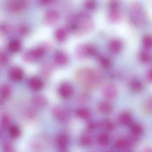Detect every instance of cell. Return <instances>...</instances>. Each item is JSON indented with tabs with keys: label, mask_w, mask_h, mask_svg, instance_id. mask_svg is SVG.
<instances>
[{
	"label": "cell",
	"mask_w": 152,
	"mask_h": 152,
	"mask_svg": "<svg viewBox=\"0 0 152 152\" xmlns=\"http://www.w3.org/2000/svg\"><path fill=\"white\" fill-rule=\"evenodd\" d=\"M2 149L4 152H14L13 145L9 141H6L2 145Z\"/></svg>",
	"instance_id": "cell-41"
},
{
	"label": "cell",
	"mask_w": 152,
	"mask_h": 152,
	"mask_svg": "<svg viewBox=\"0 0 152 152\" xmlns=\"http://www.w3.org/2000/svg\"><path fill=\"white\" fill-rule=\"evenodd\" d=\"M73 92L72 86L68 83H62L58 88V93L63 98H69L72 96Z\"/></svg>",
	"instance_id": "cell-10"
},
{
	"label": "cell",
	"mask_w": 152,
	"mask_h": 152,
	"mask_svg": "<svg viewBox=\"0 0 152 152\" xmlns=\"http://www.w3.org/2000/svg\"><path fill=\"white\" fill-rule=\"evenodd\" d=\"M97 126L98 124L96 123L95 122H91L88 124L87 128L89 131H93L96 129Z\"/></svg>",
	"instance_id": "cell-44"
},
{
	"label": "cell",
	"mask_w": 152,
	"mask_h": 152,
	"mask_svg": "<svg viewBox=\"0 0 152 152\" xmlns=\"http://www.w3.org/2000/svg\"><path fill=\"white\" fill-rule=\"evenodd\" d=\"M31 101L33 105L38 108H45L48 104V101L47 98L40 95L34 96L32 98Z\"/></svg>",
	"instance_id": "cell-11"
},
{
	"label": "cell",
	"mask_w": 152,
	"mask_h": 152,
	"mask_svg": "<svg viewBox=\"0 0 152 152\" xmlns=\"http://www.w3.org/2000/svg\"><path fill=\"white\" fill-rule=\"evenodd\" d=\"M99 64L102 67L104 68H108L111 66L112 62L111 60L107 57L101 56L99 58Z\"/></svg>",
	"instance_id": "cell-33"
},
{
	"label": "cell",
	"mask_w": 152,
	"mask_h": 152,
	"mask_svg": "<svg viewBox=\"0 0 152 152\" xmlns=\"http://www.w3.org/2000/svg\"><path fill=\"white\" fill-rule=\"evenodd\" d=\"M86 50H87V54L88 57H95L97 56L98 54V51L96 47L93 45L87 44L86 45Z\"/></svg>",
	"instance_id": "cell-34"
},
{
	"label": "cell",
	"mask_w": 152,
	"mask_h": 152,
	"mask_svg": "<svg viewBox=\"0 0 152 152\" xmlns=\"http://www.w3.org/2000/svg\"><path fill=\"white\" fill-rule=\"evenodd\" d=\"M130 131L132 136L138 138L143 134L144 129L141 124L135 123L130 125Z\"/></svg>",
	"instance_id": "cell-21"
},
{
	"label": "cell",
	"mask_w": 152,
	"mask_h": 152,
	"mask_svg": "<svg viewBox=\"0 0 152 152\" xmlns=\"http://www.w3.org/2000/svg\"><path fill=\"white\" fill-rule=\"evenodd\" d=\"M99 126L106 132H111L115 128L113 123L109 119H104L101 121L99 124Z\"/></svg>",
	"instance_id": "cell-27"
},
{
	"label": "cell",
	"mask_w": 152,
	"mask_h": 152,
	"mask_svg": "<svg viewBox=\"0 0 152 152\" xmlns=\"http://www.w3.org/2000/svg\"><path fill=\"white\" fill-rule=\"evenodd\" d=\"M28 5V2L25 0H10L7 3V9L13 13H18L24 10Z\"/></svg>",
	"instance_id": "cell-6"
},
{
	"label": "cell",
	"mask_w": 152,
	"mask_h": 152,
	"mask_svg": "<svg viewBox=\"0 0 152 152\" xmlns=\"http://www.w3.org/2000/svg\"><path fill=\"white\" fill-rule=\"evenodd\" d=\"M51 113L54 118L59 121H64L67 119L69 116L68 110L62 105L54 106L52 108Z\"/></svg>",
	"instance_id": "cell-8"
},
{
	"label": "cell",
	"mask_w": 152,
	"mask_h": 152,
	"mask_svg": "<svg viewBox=\"0 0 152 152\" xmlns=\"http://www.w3.org/2000/svg\"><path fill=\"white\" fill-rule=\"evenodd\" d=\"M130 87L132 90L134 92H139L143 89V84L140 80L135 79L131 81Z\"/></svg>",
	"instance_id": "cell-28"
},
{
	"label": "cell",
	"mask_w": 152,
	"mask_h": 152,
	"mask_svg": "<svg viewBox=\"0 0 152 152\" xmlns=\"http://www.w3.org/2000/svg\"><path fill=\"white\" fill-rule=\"evenodd\" d=\"M60 18L59 13L55 10H50L45 13L44 20L48 25H55L57 23Z\"/></svg>",
	"instance_id": "cell-9"
},
{
	"label": "cell",
	"mask_w": 152,
	"mask_h": 152,
	"mask_svg": "<svg viewBox=\"0 0 152 152\" xmlns=\"http://www.w3.org/2000/svg\"><path fill=\"white\" fill-rule=\"evenodd\" d=\"M96 2L94 1H87L84 3V6L88 10H93L96 7Z\"/></svg>",
	"instance_id": "cell-42"
},
{
	"label": "cell",
	"mask_w": 152,
	"mask_h": 152,
	"mask_svg": "<svg viewBox=\"0 0 152 152\" xmlns=\"http://www.w3.org/2000/svg\"><path fill=\"white\" fill-rule=\"evenodd\" d=\"M11 87L8 84H4L1 88V95L3 99H7L10 97L11 94Z\"/></svg>",
	"instance_id": "cell-29"
},
{
	"label": "cell",
	"mask_w": 152,
	"mask_h": 152,
	"mask_svg": "<svg viewBox=\"0 0 152 152\" xmlns=\"http://www.w3.org/2000/svg\"><path fill=\"white\" fill-rule=\"evenodd\" d=\"M59 152H66V149H60Z\"/></svg>",
	"instance_id": "cell-47"
},
{
	"label": "cell",
	"mask_w": 152,
	"mask_h": 152,
	"mask_svg": "<svg viewBox=\"0 0 152 152\" xmlns=\"http://www.w3.org/2000/svg\"><path fill=\"white\" fill-rule=\"evenodd\" d=\"M75 57L80 60H83L88 57L85 44H80L77 46L75 50Z\"/></svg>",
	"instance_id": "cell-19"
},
{
	"label": "cell",
	"mask_w": 152,
	"mask_h": 152,
	"mask_svg": "<svg viewBox=\"0 0 152 152\" xmlns=\"http://www.w3.org/2000/svg\"><path fill=\"white\" fill-rule=\"evenodd\" d=\"M9 61V56L7 53L4 51L0 52V63L2 65H5Z\"/></svg>",
	"instance_id": "cell-38"
},
{
	"label": "cell",
	"mask_w": 152,
	"mask_h": 152,
	"mask_svg": "<svg viewBox=\"0 0 152 152\" xmlns=\"http://www.w3.org/2000/svg\"><path fill=\"white\" fill-rule=\"evenodd\" d=\"M102 92L105 98L110 100L116 98L118 95V90L117 87L112 83H107L104 84L102 88Z\"/></svg>",
	"instance_id": "cell-7"
},
{
	"label": "cell",
	"mask_w": 152,
	"mask_h": 152,
	"mask_svg": "<svg viewBox=\"0 0 152 152\" xmlns=\"http://www.w3.org/2000/svg\"><path fill=\"white\" fill-rule=\"evenodd\" d=\"M75 79L83 88L94 89L102 83L103 76L98 70L91 68H84L78 70L75 74Z\"/></svg>",
	"instance_id": "cell-2"
},
{
	"label": "cell",
	"mask_w": 152,
	"mask_h": 152,
	"mask_svg": "<svg viewBox=\"0 0 152 152\" xmlns=\"http://www.w3.org/2000/svg\"><path fill=\"white\" fill-rule=\"evenodd\" d=\"M141 152H152V148L149 147L145 148Z\"/></svg>",
	"instance_id": "cell-46"
},
{
	"label": "cell",
	"mask_w": 152,
	"mask_h": 152,
	"mask_svg": "<svg viewBox=\"0 0 152 152\" xmlns=\"http://www.w3.org/2000/svg\"><path fill=\"white\" fill-rule=\"evenodd\" d=\"M98 109L103 114H110L113 113V105L107 101H102L98 104Z\"/></svg>",
	"instance_id": "cell-16"
},
{
	"label": "cell",
	"mask_w": 152,
	"mask_h": 152,
	"mask_svg": "<svg viewBox=\"0 0 152 152\" xmlns=\"http://www.w3.org/2000/svg\"><path fill=\"white\" fill-rule=\"evenodd\" d=\"M56 39L58 41L63 42L66 39L67 36V31L64 28H58L55 34Z\"/></svg>",
	"instance_id": "cell-23"
},
{
	"label": "cell",
	"mask_w": 152,
	"mask_h": 152,
	"mask_svg": "<svg viewBox=\"0 0 152 152\" xmlns=\"http://www.w3.org/2000/svg\"><path fill=\"white\" fill-rule=\"evenodd\" d=\"M30 51L34 61L36 59H39L43 57L46 52L45 49L42 47L35 48Z\"/></svg>",
	"instance_id": "cell-22"
},
{
	"label": "cell",
	"mask_w": 152,
	"mask_h": 152,
	"mask_svg": "<svg viewBox=\"0 0 152 152\" xmlns=\"http://www.w3.org/2000/svg\"><path fill=\"white\" fill-rule=\"evenodd\" d=\"M90 96L86 92H82L78 94L76 97V101L80 104H85L89 101Z\"/></svg>",
	"instance_id": "cell-32"
},
{
	"label": "cell",
	"mask_w": 152,
	"mask_h": 152,
	"mask_svg": "<svg viewBox=\"0 0 152 152\" xmlns=\"http://www.w3.org/2000/svg\"><path fill=\"white\" fill-rule=\"evenodd\" d=\"M151 56L150 53L147 51H142L140 55V59L142 63L147 64L151 60Z\"/></svg>",
	"instance_id": "cell-35"
},
{
	"label": "cell",
	"mask_w": 152,
	"mask_h": 152,
	"mask_svg": "<svg viewBox=\"0 0 152 152\" xmlns=\"http://www.w3.org/2000/svg\"><path fill=\"white\" fill-rule=\"evenodd\" d=\"M54 59L56 64L58 65L64 66L68 64L69 58L64 51L58 50L55 53Z\"/></svg>",
	"instance_id": "cell-14"
},
{
	"label": "cell",
	"mask_w": 152,
	"mask_h": 152,
	"mask_svg": "<svg viewBox=\"0 0 152 152\" xmlns=\"http://www.w3.org/2000/svg\"><path fill=\"white\" fill-rule=\"evenodd\" d=\"M144 109L145 112L147 113L152 114V97L145 102Z\"/></svg>",
	"instance_id": "cell-39"
},
{
	"label": "cell",
	"mask_w": 152,
	"mask_h": 152,
	"mask_svg": "<svg viewBox=\"0 0 152 152\" xmlns=\"http://www.w3.org/2000/svg\"><path fill=\"white\" fill-rule=\"evenodd\" d=\"M29 27L27 25L24 24L20 25L18 28V31L21 35H26L29 32Z\"/></svg>",
	"instance_id": "cell-40"
},
{
	"label": "cell",
	"mask_w": 152,
	"mask_h": 152,
	"mask_svg": "<svg viewBox=\"0 0 152 152\" xmlns=\"http://www.w3.org/2000/svg\"><path fill=\"white\" fill-rule=\"evenodd\" d=\"M8 48L10 52L17 53L20 51V50L22 48V43L18 40H13L9 43Z\"/></svg>",
	"instance_id": "cell-25"
},
{
	"label": "cell",
	"mask_w": 152,
	"mask_h": 152,
	"mask_svg": "<svg viewBox=\"0 0 152 152\" xmlns=\"http://www.w3.org/2000/svg\"><path fill=\"white\" fill-rule=\"evenodd\" d=\"M69 137L67 134L60 132L56 137V144L60 149H66L69 145Z\"/></svg>",
	"instance_id": "cell-13"
},
{
	"label": "cell",
	"mask_w": 152,
	"mask_h": 152,
	"mask_svg": "<svg viewBox=\"0 0 152 152\" xmlns=\"http://www.w3.org/2000/svg\"><path fill=\"white\" fill-rule=\"evenodd\" d=\"M110 141V138L107 133L101 132L97 137L98 144L101 146H105L108 145Z\"/></svg>",
	"instance_id": "cell-24"
},
{
	"label": "cell",
	"mask_w": 152,
	"mask_h": 152,
	"mask_svg": "<svg viewBox=\"0 0 152 152\" xmlns=\"http://www.w3.org/2000/svg\"><path fill=\"white\" fill-rule=\"evenodd\" d=\"M109 10L108 19L113 23H118L122 18V15L119 10V4L118 1H112L109 3Z\"/></svg>",
	"instance_id": "cell-5"
},
{
	"label": "cell",
	"mask_w": 152,
	"mask_h": 152,
	"mask_svg": "<svg viewBox=\"0 0 152 152\" xmlns=\"http://www.w3.org/2000/svg\"><path fill=\"white\" fill-rule=\"evenodd\" d=\"M9 133L10 137L12 139H17L21 135V130L17 125H12L9 129Z\"/></svg>",
	"instance_id": "cell-30"
},
{
	"label": "cell",
	"mask_w": 152,
	"mask_h": 152,
	"mask_svg": "<svg viewBox=\"0 0 152 152\" xmlns=\"http://www.w3.org/2000/svg\"><path fill=\"white\" fill-rule=\"evenodd\" d=\"M50 142L48 135L39 134L33 139L30 147L32 152H45L49 147Z\"/></svg>",
	"instance_id": "cell-4"
},
{
	"label": "cell",
	"mask_w": 152,
	"mask_h": 152,
	"mask_svg": "<svg viewBox=\"0 0 152 152\" xmlns=\"http://www.w3.org/2000/svg\"><path fill=\"white\" fill-rule=\"evenodd\" d=\"M11 119L9 115L7 114H4L1 116V126L2 128H6L8 127L10 124Z\"/></svg>",
	"instance_id": "cell-36"
},
{
	"label": "cell",
	"mask_w": 152,
	"mask_h": 152,
	"mask_svg": "<svg viewBox=\"0 0 152 152\" xmlns=\"http://www.w3.org/2000/svg\"><path fill=\"white\" fill-rule=\"evenodd\" d=\"M143 43L144 46L147 48H152V36L147 35L144 36L143 39Z\"/></svg>",
	"instance_id": "cell-37"
},
{
	"label": "cell",
	"mask_w": 152,
	"mask_h": 152,
	"mask_svg": "<svg viewBox=\"0 0 152 152\" xmlns=\"http://www.w3.org/2000/svg\"><path fill=\"white\" fill-rule=\"evenodd\" d=\"M119 122L124 126H130L132 124V117L129 112H124L119 115Z\"/></svg>",
	"instance_id": "cell-18"
},
{
	"label": "cell",
	"mask_w": 152,
	"mask_h": 152,
	"mask_svg": "<svg viewBox=\"0 0 152 152\" xmlns=\"http://www.w3.org/2000/svg\"><path fill=\"white\" fill-rule=\"evenodd\" d=\"M36 115L37 112L34 108H29V110L26 112V115L30 119H34L36 117Z\"/></svg>",
	"instance_id": "cell-43"
},
{
	"label": "cell",
	"mask_w": 152,
	"mask_h": 152,
	"mask_svg": "<svg viewBox=\"0 0 152 152\" xmlns=\"http://www.w3.org/2000/svg\"><path fill=\"white\" fill-rule=\"evenodd\" d=\"M111 52L114 54L119 53L122 49L123 43L121 41L116 39L112 40L108 45Z\"/></svg>",
	"instance_id": "cell-20"
},
{
	"label": "cell",
	"mask_w": 152,
	"mask_h": 152,
	"mask_svg": "<svg viewBox=\"0 0 152 152\" xmlns=\"http://www.w3.org/2000/svg\"><path fill=\"white\" fill-rule=\"evenodd\" d=\"M80 141L82 145L88 146L93 143V138L90 134H84L81 137Z\"/></svg>",
	"instance_id": "cell-31"
},
{
	"label": "cell",
	"mask_w": 152,
	"mask_h": 152,
	"mask_svg": "<svg viewBox=\"0 0 152 152\" xmlns=\"http://www.w3.org/2000/svg\"><path fill=\"white\" fill-rule=\"evenodd\" d=\"M132 144L130 139L129 138L121 137L115 141V146L117 149L123 150L129 147Z\"/></svg>",
	"instance_id": "cell-15"
},
{
	"label": "cell",
	"mask_w": 152,
	"mask_h": 152,
	"mask_svg": "<svg viewBox=\"0 0 152 152\" xmlns=\"http://www.w3.org/2000/svg\"><path fill=\"white\" fill-rule=\"evenodd\" d=\"M10 78L13 81L19 82L23 78V72L22 69L18 66H13L9 72Z\"/></svg>",
	"instance_id": "cell-12"
},
{
	"label": "cell",
	"mask_w": 152,
	"mask_h": 152,
	"mask_svg": "<svg viewBox=\"0 0 152 152\" xmlns=\"http://www.w3.org/2000/svg\"><path fill=\"white\" fill-rule=\"evenodd\" d=\"M66 26L69 31L75 34H82L91 31L94 23L89 14L80 12L69 16L66 21Z\"/></svg>",
	"instance_id": "cell-1"
},
{
	"label": "cell",
	"mask_w": 152,
	"mask_h": 152,
	"mask_svg": "<svg viewBox=\"0 0 152 152\" xmlns=\"http://www.w3.org/2000/svg\"><path fill=\"white\" fill-rule=\"evenodd\" d=\"M76 115L83 120H87L91 116V112L89 109L86 108H79L75 112Z\"/></svg>",
	"instance_id": "cell-26"
},
{
	"label": "cell",
	"mask_w": 152,
	"mask_h": 152,
	"mask_svg": "<svg viewBox=\"0 0 152 152\" xmlns=\"http://www.w3.org/2000/svg\"><path fill=\"white\" fill-rule=\"evenodd\" d=\"M129 17L132 23L138 27H143L147 23V18L143 7L140 3L136 2L131 5Z\"/></svg>",
	"instance_id": "cell-3"
},
{
	"label": "cell",
	"mask_w": 152,
	"mask_h": 152,
	"mask_svg": "<svg viewBox=\"0 0 152 152\" xmlns=\"http://www.w3.org/2000/svg\"><path fill=\"white\" fill-rule=\"evenodd\" d=\"M147 78L150 82L152 83V69H151L148 72Z\"/></svg>",
	"instance_id": "cell-45"
},
{
	"label": "cell",
	"mask_w": 152,
	"mask_h": 152,
	"mask_svg": "<svg viewBox=\"0 0 152 152\" xmlns=\"http://www.w3.org/2000/svg\"><path fill=\"white\" fill-rule=\"evenodd\" d=\"M30 88L34 91H39L43 87L42 80L37 77H34L30 79L29 82Z\"/></svg>",
	"instance_id": "cell-17"
}]
</instances>
